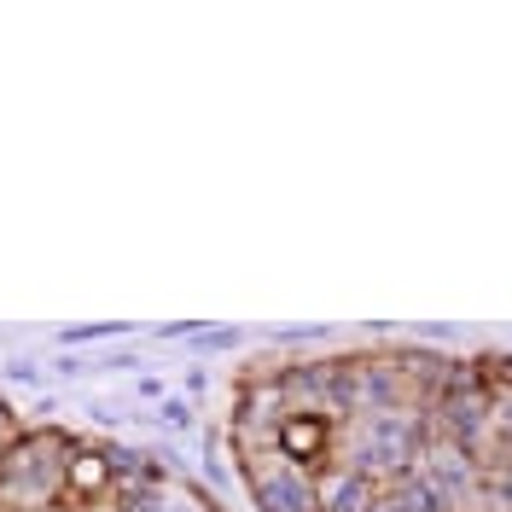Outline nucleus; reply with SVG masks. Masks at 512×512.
Returning a JSON list of instances; mask_svg holds the SVG:
<instances>
[{
	"mask_svg": "<svg viewBox=\"0 0 512 512\" xmlns=\"http://www.w3.org/2000/svg\"><path fill=\"white\" fill-rule=\"evenodd\" d=\"M163 425H169V431H187V425H192V408H187V402H163Z\"/></svg>",
	"mask_w": 512,
	"mask_h": 512,
	"instance_id": "nucleus-13",
	"label": "nucleus"
},
{
	"mask_svg": "<svg viewBox=\"0 0 512 512\" xmlns=\"http://www.w3.org/2000/svg\"><path fill=\"white\" fill-rule=\"evenodd\" d=\"M355 384H361V414H402L419 408L414 379L402 367V344L396 350H355ZM425 414V408H419Z\"/></svg>",
	"mask_w": 512,
	"mask_h": 512,
	"instance_id": "nucleus-6",
	"label": "nucleus"
},
{
	"mask_svg": "<svg viewBox=\"0 0 512 512\" xmlns=\"http://www.w3.org/2000/svg\"><path fill=\"white\" fill-rule=\"evenodd\" d=\"M425 437H431V419L419 414V408L338 419L332 425V466H350V472H361V478H373L384 489L390 478L414 472Z\"/></svg>",
	"mask_w": 512,
	"mask_h": 512,
	"instance_id": "nucleus-1",
	"label": "nucleus"
},
{
	"mask_svg": "<svg viewBox=\"0 0 512 512\" xmlns=\"http://www.w3.org/2000/svg\"><path fill=\"white\" fill-rule=\"evenodd\" d=\"M76 443L64 425H24L18 443L0 448V512H59Z\"/></svg>",
	"mask_w": 512,
	"mask_h": 512,
	"instance_id": "nucleus-2",
	"label": "nucleus"
},
{
	"mask_svg": "<svg viewBox=\"0 0 512 512\" xmlns=\"http://www.w3.org/2000/svg\"><path fill=\"white\" fill-rule=\"evenodd\" d=\"M280 361H245L239 367V390H233V414H227V448L233 460L239 454H262V448H280V431H286V396H280Z\"/></svg>",
	"mask_w": 512,
	"mask_h": 512,
	"instance_id": "nucleus-3",
	"label": "nucleus"
},
{
	"mask_svg": "<svg viewBox=\"0 0 512 512\" xmlns=\"http://www.w3.org/2000/svg\"><path fill=\"white\" fill-rule=\"evenodd\" d=\"M233 472H239V483H245V495H251L256 512H320V501H315V478L320 472L286 460L280 448L239 454Z\"/></svg>",
	"mask_w": 512,
	"mask_h": 512,
	"instance_id": "nucleus-4",
	"label": "nucleus"
},
{
	"mask_svg": "<svg viewBox=\"0 0 512 512\" xmlns=\"http://www.w3.org/2000/svg\"><path fill=\"white\" fill-rule=\"evenodd\" d=\"M315 501H320V512H373L379 483L350 472V466H326L315 478Z\"/></svg>",
	"mask_w": 512,
	"mask_h": 512,
	"instance_id": "nucleus-7",
	"label": "nucleus"
},
{
	"mask_svg": "<svg viewBox=\"0 0 512 512\" xmlns=\"http://www.w3.org/2000/svg\"><path fill=\"white\" fill-rule=\"evenodd\" d=\"M117 332H128V326H111V320H99V326H64L59 338H64V344H99V338H117Z\"/></svg>",
	"mask_w": 512,
	"mask_h": 512,
	"instance_id": "nucleus-12",
	"label": "nucleus"
},
{
	"mask_svg": "<svg viewBox=\"0 0 512 512\" xmlns=\"http://www.w3.org/2000/svg\"><path fill=\"white\" fill-rule=\"evenodd\" d=\"M379 507L384 512H448L443 495L419 478V472H402V478L384 483V489H379Z\"/></svg>",
	"mask_w": 512,
	"mask_h": 512,
	"instance_id": "nucleus-9",
	"label": "nucleus"
},
{
	"mask_svg": "<svg viewBox=\"0 0 512 512\" xmlns=\"http://www.w3.org/2000/svg\"><path fill=\"white\" fill-rule=\"evenodd\" d=\"M204 483H216V489H233V483H239V472L216 454V431H210V443H204Z\"/></svg>",
	"mask_w": 512,
	"mask_h": 512,
	"instance_id": "nucleus-11",
	"label": "nucleus"
},
{
	"mask_svg": "<svg viewBox=\"0 0 512 512\" xmlns=\"http://www.w3.org/2000/svg\"><path fill=\"white\" fill-rule=\"evenodd\" d=\"M414 472L443 495L448 512H483V460H478V454L443 443V437H425Z\"/></svg>",
	"mask_w": 512,
	"mask_h": 512,
	"instance_id": "nucleus-5",
	"label": "nucleus"
},
{
	"mask_svg": "<svg viewBox=\"0 0 512 512\" xmlns=\"http://www.w3.org/2000/svg\"><path fill=\"white\" fill-rule=\"evenodd\" d=\"M245 344V332L239 326H198V338H192V350L210 355V350H239Z\"/></svg>",
	"mask_w": 512,
	"mask_h": 512,
	"instance_id": "nucleus-10",
	"label": "nucleus"
},
{
	"mask_svg": "<svg viewBox=\"0 0 512 512\" xmlns=\"http://www.w3.org/2000/svg\"><path fill=\"white\" fill-rule=\"evenodd\" d=\"M280 454L297 460V466H309V472H326L332 466V419H286V431H280Z\"/></svg>",
	"mask_w": 512,
	"mask_h": 512,
	"instance_id": "nucleus-8",
	"label": "nucleus"
}]
</instances>
